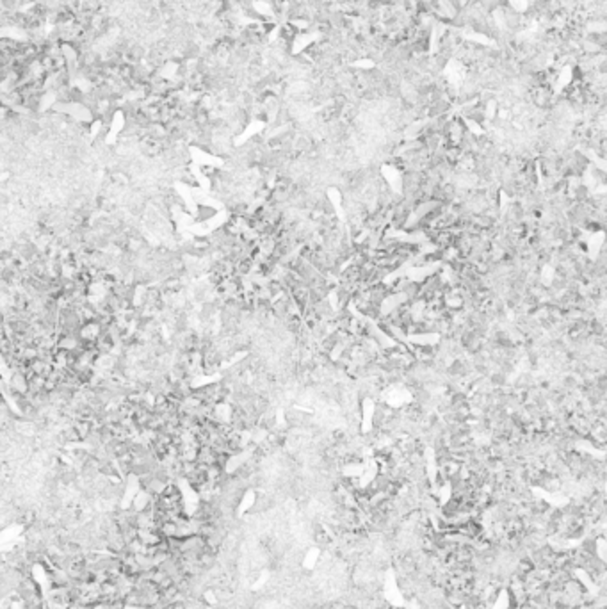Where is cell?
<instances>
[{"instance_id": "6da1fadb", "label": "cell", "mask_w": 607, "mask_h": 609, "mask_svg": "<svg viewBox=\"0 0 607 609\" xmlns=\"http://www.w3.org/2000/svg\"><path fill=\"white\" fill-rule=\"evenodd\" d=\"M9 388L20 394H27V376L21 370H12L9 380Z\"/></svg>"}, {"instance_id": "7a4b0ae2", "label": "cell", "mask_w": 607, "mask_h": 609, "mask_svg": "<svg viewBox=\"0 0 607 609\" xmlns=\"http://www.w3.org/2000/svg\"><path fill=\"white\" fill-rule=\"evenodd\" d=\"M488 382L493 388H504V386L508 385V374L501 372V370H499V372H490Z\"/></svg>"}, {"instance_id": "3957f363", "label": "cell", "mask_w": 607, "mask_h": 609, "mask_svg": "<svg viewBox=\"0 0 607 609\" xmlns=\"http://www.w3.org/2000/svg\"><path fill=\"white\" fill-rule=\"evenodd\" d=\"M214 214H216V210H214L212 207H207V205H200V207H198V220L200 221L210 220Z\"/></svg>"}, {"instance_id": "277c9868", "label": "cell", "mask_w": 607, "mask_h": 609, "mask_svg": "<svg viewBox=\"0 0 607 609\" xmlns=\"http://www.w3.org/2000/svg\"><path fill=\"white\" fill-rule=\"evenodd\" d=\"M591 175L595 176V178L599 180L600 184H606V171H604V170H599V168H593V170H591Z\"/></svg>"}]
</instances>
